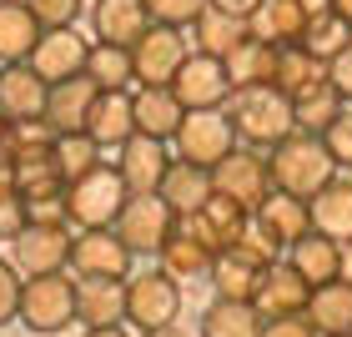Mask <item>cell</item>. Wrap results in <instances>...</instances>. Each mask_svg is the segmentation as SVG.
<instances>
[{"label":"cell","mask_w":352,"mask_h":337,"mask_svg":"<svg viewBox=\"0 0 352 337\" xmlns=\"http://www.w3.org/2000/svg\"><path fill=\"white\" fill-rule=\"evenodd\" d=\"M267 162H272V186L287 191V197H307V202L342 171L332 162L327 141L312 136V131H292L287 141H277V146L267 151Z\"/></svg>","instance_id":"6da1fadb"},{"label":"cell","mask_w":352,"mask_h":337,"mask_svg":"<svg viewBox=\"0 0 352 337\" xmlns=\"http://www.w3.org/2000/svg\"><path fill=\"white\" fill-rule=\"evenodd\" d=\"M227 116L242 136V146H257L272 151L277 141H287L297 131V111H292V96L282 86H247L227 101Z\"/></svg>","instance_id":"7a4b0ae2"},{"label":"cell","mask_w":352,"mask_h":337,"mask_svg":"<svg viewBox=\"0 0 352 337\" xmlns=\"http://www.w3.org/2000/svg\"><path fill=\"white\" fill-rule=\"evenodd\" d=\"M131 202V186L116 162H101L96 171H86L81 182L66 186V217L76 232H91V227H116L121 206Z\"/></svg>","instance_id":"3957f363"},{"label":"cell","mask_w":352,"mask_h":337,"mask_svg":"<svg viewBox=\"0 0 352 337\" xmlns=\"http://www.w3.org/2000/svg\"><path fill=\"white\" fill-rule=\"evenodd\" d=\"M76 302H81V277H66V272H45V277H25L21 292V323L36 337H60L76 317Z\"/></svg>","instance_id":"277c9868"},{"label":"cell","mask_w":352,"mask_h":337,"mask_svg":"<svg viewBox=\"0 0 352 337\" xmlns=\"http://www.w3.org/2000/svg\"><path fill=\"white\" fill-rule=\"evenodd\" d=\"M176 317H182V282H176L166 267L131 272V277H126V323L136 332L171 327Z\"/></svg>","instance_id":"5b68a950"},{"label":"cell","mask_w":352,"mask_h":337,"mask_svg":"<svg viewBox=\"0 0 352 337\" xmlns=\"http://www.w3.org/2000/svg\"><path fill=\"white\" fill-rule=\"evenodd\" d=\"M71 247H76L71 221H25V227L10 237V262L21 267L25 277H45V272L71 267Z\"/></svg>","instance_id":"8992f818"},{"label":"cell","mask_w":352,"mask_h":337,"mask_svg":"<svg viewBox=\"0 0 352 337\" xmlns=\"http://www.w3.org/2000/svg\"><path fill=\"white\" fill-rule=\"evenodd\" d=\"M171 146H176L182 162L217 166L221 156H232L236 146H242V136H236L227 106H217V111H186V121H182V131L171 136Z\"/></svg>","instance_id":"52a82bcc"},{"label":"cell","mask_w":352,"mask_h":337,"mask_svg":"<svg viewBox=\"0 0 352 337\" xmlns=\"http://www.w3.org/2000/svg\"><path fill=\"white\" fill-rule=\"evenodd\" d=\"M176 217L162 191H141V197H131L121 206V217H116V232L126 237V247H131L136 257H156L166 247V237L176 232Z\"/></svg>","instance_id":"ba28073f"},{"label":"cell","mask_w":352,"mask_h":337,"mask_svg":"<svg viewBox=\"0 0 352 337\" xmlns=\"http://www.w3.org/2000/svg\"><path fill=\"white\" fill-rule=\"evenodd\" d=\"M217 176V191L221 197H232V202H242L247 212H257V206L272 197V162H267V151L257 146H236L232 156H221V162L212 166Z\"/></svg>","instance_id":"9c48e42d"},{"label":"cell","mask_w":352,"mask_h":337,"mask_svg":"<svg viewBox=\"0 0 352 337\" xmlns=\"http://www.w3.org/2000/svg\"><path fill=\"white\" fill-rule=\"evenodd\" d=\"M171 91L182 96L186 111H217V106H227L232 96H236L232 76H227V61L201 56V51H191L182 61V71L171 76Z\"/></svg>","instance_id":"30bf717a"},{"label":"cell","mask_w":352,"mask_h":337,"mask_svg":"<svg viewBox=\"0 0 352 337\" xmlns=\"http://www.w3.org/2000/svg\"><path fill=\"white\" fill-rule=\"evenodd\" d=\"M131 247L116 227H91V232H76V247H71V277H131Z\"/></svg>","instance_id":"8fae6325"},{"label":"cell","mask_w":352,"mask_h":337,"mask_svg":"<svg viewBox=\"0 0 352 337\" xmlns=\"http://www.w3.org/2000/svg\"><path fill=\"white\" fill-rule=\"evenodd\" d=\"M131 56H136V86H171V76L191 56V36L186 30H171V25H151L131 45Z\"/></svg>","instance_id":"7c38bea8"},{"label":"cell","mask_w":352,"mask_h":337,"mask_svg":"<svg viewBox=\"0 0 352 337\" xmlns=\"http://www.w3.org/2000/svg\"><path fill=\"white\" fill-rule=\"evenodd\" d=\"M86 56H91V41L76 25H60V30H45V36L36 41L30 66L56 86V81H71V76H86Z\"/></svg>","instance_id":"4fadbf2b"},{"label":"cell","mask_w":352,"mask_h":337,"mask_svg":"<svg viewBox=\"0 0 352 337\" xmlns=\"http://www.w3.org/2000/svg\"><path fill=\"white\" fill-rule=\"evenodd\" d=\"M45 101H51V81L30 61L0 71V111L10 121H45Z\"/></svg>","instance_id":"5bb4252c"},{"label":"cell","mask_w":352,"mask_h":337,"mask_svg":"<svg viewBox=\"0 0 352 337\" xmlns=\"http://www.w3.org/2000/svg\"><path fill=\"white\" fill-rule=\"evenodd\" d=\"M171 162H176V156L166 151V141L141 136V131L126 141L121 156H116V166H121V176H126V186H131V197H141V191H162Z\"/></svg>","instance_id":"9a60e30c"},{"label":"cell","mask_w":352,"mask_h":337,"mask_svg":"<svg viewBox=\"0 0 352 337\" xmlns=\"http://www.w3.org/2000/svg\"><path fill=\"white\" fill-rule=\"evenodd\" d=\"M307 302H312V282L302 277L287 257L277 267H267V277L257 287V312L267 317V323H272V317H302V312H307Z\"/></svg>","instance_id":"2e32d148"},{"label":"cell","mask_w":352,"mask_h":337,"mask_svg":"<svg viewBox=\"0 0 352 337\" xmlns=\"http://www.w3.org/2000/svg\"><path fill=\"white\" fill-rule=\"evenodd\" d=\"M322 6L327 0H262V10L252 15V36L277 41V45H297Z\"/></svg>","instance_id":"e0dca14e"},{"label":"cell","mask_w":352,"mask_h":337,"mask_svg":"<svg viewBox=\"0 0 352 337\" xmlns=\"http://www.w3.org/2000/svg\"><path fill=\"white\" fill-rule=\"evenodd\" d=\"M101 86L91 76H71V81H56L51 86V101H45V126L56 136H71V131H86V116L96 106Z\"/></svg>","instance_id":"ac0fdd59"},{"label":"cell","mask_w":352,"mask_h":337,"mask_svg":"<svg viewBox=\"0 0 352 337\" xmlns=\"http://www.w3.org/2000/svg\"><path fill=\"white\" fill-rule=\"evenodd\" d=\"M86 131L91 141H101V151H121L126 141L136 136V106H131V91H101L86 116Z\"/></svg>","instance_id":"d6986e66"},{"label":"cell","mask_w":352,"mask_h":337,"mask_svg":"<svg viewBox=\"0 0 352 337\" xmlns=\"http://www.w3.org/2000/svg\"><path fill=\"white\" fill-rule=\"evenodd\" d=\"M162 197H166L171 212L186 221V217H197L201 206L217 197V176H212V166H197V162H182V156H176L166 182H162Z\"/></svg>","instance_id":"ffe728a7"},{"label":"cell","mask_w":352,"mask_h":337,"mask_svg":"<svg viewBox=\"0 0 352 337\" xmlns=\"http://www.w3.org/2000/svg\"><path fill=\"white\" fill-rule=\"evenodd\" d=\"M156 21L146 10V0H96L91 6V30L96 41H116V45H136Z\"/></svg>","instance_id":"44dd1931"},{"label":"cell","mask_w":352,"mask_h":337,"mask_svg":"<svg viewBox=\"0 0 352 337\" xmlns=\"http://www.w3.org/2000/svg\"><path fill=\"white\" fill-rule=\"evenodd\" d=\"M131 106H136V131L156 136V141H171L182 131V121H186V106H182V96L171 86H136Z\"/></svg>","instance_id":"7402d4cb"},{"label":"cell","mask_w":352,"mask_h":337,"mask_svg":"<svg viewBox=\"0 0 352 337\" xmlns=\"http://www.w3.org/2000/svg\"><path fill=\"white\" fill-rule=\"evenodd\" d=\"M247 221H252V212H247V206H242V202H232V197H221V191H217V197L206 202L197 217H186V227L197 232V237H201V242L212 247V252H227V247L236 242V237L247 232Z\"/></svg>","instance_id":"603a6c76"},{"label":"cell","mask_w":352,"mask_h":337,"mask_svg":"<svg viewBox=\"0 0 352 337\" xmlns=\"http://www.w3.org/2000/svg\"><path fill=\"white\" fill-rule=\"evenodd\" d=\"M41 36H45V25L36 21V10H30L25 0H0V66L30 61Z\"/></svg>","instance_id":"cb8c5ba5"},{"label":"cell","mask_w":352,"mask_h":337,"mask_svg":"<svg viewBox=\"0 0 352 337\" xmlns=\"http://www.w3.org/2000/svg\"><path fill=\"white\" fill-rule=\"evenodd\" d=\"M277 61H282V45H277V41L247 36V41L227 56V76H232L236 91H247V86H277Z\"/></svg>","instance_id":"d4e9b609"},{"label":"cell","mask_w":352,"mask_h":337,"mask_svg":"<svg viewBox=\"0 0 352 337\" xmlns=\"http://www.w3.org/2000/svg\"><path fill=\"white\" fill-rule=\"evenodd\" d=\"M186 36H191V51L227 61L236 45L252 36V21H242V15H227V10H217V6H206V10H201V21L191 25Z\"/></svg>","instance_id":"484cf974"},{"label":"cell","mask_w":352,"mask_h":337,"mask_svg":"<svg viewBox=\"0 0 352 337\" xmlns=\"http://www.w3.org/2000/svg\"><path fill=\"white\" fill-rule=\"evenodd\" d=\"M76 317H81V327H116V323H126V282L121 277H81Z\"/></svg>","instance_id":"4316f807"},{"label":"cell","mask_w":352,"mask_h":337,"mask_svg":"<svg viewBox=\"0 0 352 337\" xmlns=\"http://www.w3.org/2000/svg\"><path fill=\"white\" fill-rule=\"evenodd\" d=\"M287 262H292L312 287H322L332 277H342V242H338V237H327V232H307L302 242L287 247Z\"/></svg>","instance_id":"83f0119b"},{"label":"cell","mask_w":352,"mask_h":337,"mask_svg":"<svg viewBox=\"0 0 352 337\" xmlns=\"http://www.w3.org/2000/svg\"><path fill=\"white\" fill-rule=\"evenodd\" d=\"M162 257V267L171 272L176 282H191V277H212V262H217V252L201 242L197 232L186 227V221H176V232L166 237V247L156 252Z\"/></svg>","instance_id":"f1b7e54d"},{"label":"cell","mask_w":352,"mask_h":337,"mask_svg":"<svg viewBox=\"0 0 352 337\" xmlns=\"http://www.w3.org/2000/svg\"><path fill=\"white\" fill-rule=\"evenodd\" d=\"M257 221L277 237L282 247H292V242H302L307 232H317V227H312V202H307V197H287V191H272V197L257 206Z\"/></svg>","instance_id":"f546056e"},{"label":"cell","mask_w":352,"mask_h":337,"mask_svg":"<svg viewBox=\"0 0 352 337\" xmlns=\"http://www.w3.org/2000/svg\"><path fill=\"white\" fill-rule=\"evenodd\" d=\"M312 227L338 237V242L347 247L352 242V176H332V182L312 197Z\"/></svg>","instance_id":"4dcf8cb0"},{"label":"cell","mask_w":352,"mask_h":337,"mask_svg":"<svg viewBox=\"0 0 352 337\" xmlns=\"http://www.w3.org/2000/svg\"><path fill=\"white\" fill-rule=\"evenodd\" d=\"M307 323L322 332V337H338V332H352V282L332 277L322 287H312V302H307Z\"/></svg>","instance_id":"1f68e13d"},{"label":"cell","mask_w":352,"mask_h":337,"mask_svg":"<svg viewBox=\"0 0 352 337\" xmlns=\"http://www.w3.org/2000/svg\"><path fill=\"white\" fill-rule=\"evenodd\" d=\"M267 277V267L257 262H247L242 252H217V262H212V292L217 297H227V302H257V287Z\"/></svg>","instance_id":"d6a6232c"},{"label":"cell","mask_w":352,"mask_h":337,"mask_svg":"<svg viewBox=\"0 0 352 337\" xmlns=\"http://www.w3.org/2000/svg\"><path fill=\"white\" fill-rule=\"evenodd\" d=\"M267 317L257 312V302H227L212 297L201 312V337H262Z\"/></svg>","instance_id":"836d02e7"},{"label":"cell","mask_w":352,"mask_h":337,"mask_svg":"<svg viewBox=\"0 0 352 337\" xmlns=\"http://www.w3.org/2000/svg\"><path fill=\"white\" fill-rule=\"evenodd\" d=\"M86 76H91V81L101 86V91H131V81H136V56H131V45L91 41Z\"/></svg>","instance_id":"e575fe53"},{"label":"cell","mask_w":352,"mask_h":337,"mask_svg":"<svg viewBox=\"0 0 352 337\" xmlns=\"http://www.w3.org/2000/svg\"><path fill=\"white\" fill-rule=\"evenodd\" d=\"M322 81H332L327 76V61L322 56H312L307 45H282V61H277V86L292 96H307V91H317Z\"/></svg>","instance_id":"d590c367"},{"label":"cell","mask_w":352,"mask_h":337,"mask_svg":"<svg viewBox=\"0 0 352 337\" xmlns=\"http://www.w3.org/2000/svg\"><path fill=\"white\" fill-rule=\"evenodd\" d=\"M297 45H307L312 56H322L327 66H332V61H338V56L347 51V45H352V21H347V15H338V10H327V6H322V10L312 15L307 36H302Z\"/></svg>","instance_id":"8d00e7d4"},{"label":"cell","mask_w":352,"mask_h":337,"mask_svg":"<svg viewBox=\"0 0 352 337\" xmlns=\"http://www.w3.org/2000/svg\"><path fill=\"white\" fill-rule=\"evenodd\" d=\"M342 96H338V86L332 81H322L317 91H307V96H297L292 101V111H297V131H312V136H322L332 121L342 116Z\"/></svg>","instance_id":"74e56055"},{"label":"cell","mask_w":352,"mask_h":337,"mask_svg":"<svg viewBox=\"0 0 352 337\" xmlns=\"http://www.w3.org/2000/svg\"><path fill=\"white\" fill-rule=\"evenodd\" d=\"M96 166H101V141H91V131L56 136V171L66 176V182H81Z\"/></svg>","instance_id":"f35d334b"},{"label":"cell","mask_w":352,"mask_h":337,"mask_svg":"<svg viewBox=\"0 0 352 337\" xmlns=\"http://www.w3.org/2000/svg\"><path fill=\"white\" fill-rule=\"evenodd\" d=\"M10 162L15 166H30V162H56V131L45 121H15V146H10Z\"/></svg>","instance_id":"ab89813d"},{"label":"cell","mask_w":352,"mask_h":337,"mask_svg":"<svg viewBox=\"0 0 352 337\" xmlns=\"http://www.w3.org/2000/svg\"><path fill=\"white\" fill-rule=\"evenodd\" d=\"M227 252H242L247 262H257V267H277L282 257H287V247L277 242V237H272L262 221H257V212H252V221H247V232L236 237V242L227 247Z\"/></svg>","instance_id":"60d3db41"},{"label":"cell","mask_w":352,"mask_h":337,"mask_svg":"<svg viewBox=\"0 0 352 337\" xmlns=\"http://www.w3.org/2000/svg\"><path fill=\"white\" fill-rule=\"evenodd\" d=\"M212 6V0H146L151 21L156 25H171V30H191L201 21V10Z\"/></svg>","instance_id":"b9f144b4"},{"label":"cell","mask_w":352,"mask_h":337,"mask_svg":"<svg viewBox=\"0 0 352 337\" xmlns=\"http://www.w3.org/2000/svg\"><path fill=\"white\" fill-rule=\"evenodd\" d=\"M21 292H25V272L0 257V327L21 323Z\"/></svg>","instance_id":"7bdbcfd3"},{"label":"cell","mask_w":352,"mask_h":337,"mask_svg":"<svg viewBox=\"0 0 352 337\" xmlns=\"http://www.w3.org/2000/svg\"><path fill=\"white\" fill-rule=\"evenodd\" d=\"M30 10H36V21L45 30H60V25H76L86 10V0H25Z\"/></svg>","instance_id":"ee69618b"},{"label":"cell","mask_w":352,"mask_h":337,"mask_svg":"<svg viewBox=\"0 0 352 337\" xmlns=\"http://www.w3.org/2000/svg\"><path fill=\"white\" fill-rule=\"evenodd\" d=\"M322 141H327L332 162H338L342 171H352V106H342V116L322 131Z\"/></svg>","instance_id":"f6af8a7d"},{"label":"cell","mask_w":352,"mask_h":337,"mask_svg":"<svg viewBox=\"0 0 352 337\" xmlns=\"http://www.w3.org/2000/svg\"><path fill=\"white\" fill-rule=\"evenodd\" d=\"M30 221V212H25V197L15 191V197H0V237H15Z\"/></svg>","instance_id":"bcb514c9"},{"label":"cell","mask_w":352,"mask_h":337,"mask_svg":"<svg viewBox=\"0 0 352 337\" xmlns=\"http://www.w3.org/2000/svg\"><path fill=\"white\" fill-rule=\"evenodd\" d=\"M262 337H322L307 317H272V323L262 327Z\"/></svg>","instance_id":"7dc6e473"},{"label":"cell","mask_w":352,"mask_h":337,"mask_svg":"<svg viewBox=\"0 0 352 337\" xmlns=\"http://www.w3.org/2000/svg\"><path fill=\"white\" fill-rule=\"evenodd\" d=\"M327 76H332V86H338V96L352 106V45H347V51H342V56L327 66Z\"/></svg>","instance_id":"c3c4849f"},{"label":"cell","mask_w":352,"mask_h":337,"mask_svg":"<svg viewBox=\"0 0 352 337\" xmlns=\"http://www.w3.org/2000/svg\"><path fill=\"white\" fill-rule=\"evenodd\" d=\"M217 10H227V15H242V21H252V15L262 10V0H212Z\"/></svg>","instance_id":"681fc988"},{"label":"cell","mask_w":352,"mask_h":337,"mask_svg":"<svg viewBox=\"0 0 352 337\" xmlns=\"http://www.w3.org/2000/svg\"><path fill=\"white\" fill-rule=\"evenodd\" d=\"M10 146H15V121L0 111V162H10Z\"/></svg>","instance_id":"f907efd6"},{"label":"cell","mask_w":352,"mask_h":337,"mask_svg":"<svg viewBox=\"0 0 352 337\" xmlns=\"http://www.w3.org/2000/svg\"><path fill=\"white\" fill-rule=\"evenodd\" d=\"M86 337H131V332H126V323H116V327H86Z\"/></svg>","instance_id":"816d5d0a"},{"label":"cell","mask_w":352,"mask_h":337,"mask_svg":"<svg viewBox=\"0 0 352 337\" xmlns=\"http://www.w3.org/2000/svg\"><path fill=\"white\" fill-rule=\"evenodd\" d=\"M141 337H186V332L171 323V327H151V332H141Z\"/></svg>","instance_id":"f5cc1de1"},{"label":"cell","mask_w":352,"mask_h":337,"mask_svg":"<svg viewBox=\"0 0 352 337\" xmlns=\"http://www.w3.org/2000/svg\"><path fill=\"white\" fill-rule=\"evenodd\" d=\"M342 282H352V242L342 247Z\"/></svg>","instance_id":"db71d44e"},{"label":"cell","mask_w":352,"mask_h":337,"mask_svg":"<svg viewBox=\"0 0 352 337\" xmlns=\"http://www.w3.org/2000/svg\"><path fill=\"white\" fill-rule=\"evenodd\" d=\"M327 10H338V15H347V21H352V0H327Z\"/></svg>","instance_id":"11a10c76"},{"label":"cell","mask_w":352,"mask_h":337,"mask_svg":"<svg viewBox=\"0 0 352 337\" xmlns=\"http://www.w3.org/2000/svg\"><path fill=\"white\" fill-rule=\"evenodd\" d=\"M338 337H352V332H338Z\"/></svg>","instance_id":"9f6ffc18"},{"label":"cell","mask_w":352,"mask_h":337,"mask_svg":"<svg viewBox=\"0 0 352 337\" xmlns=\"http://www.w3.org/2000/svg\"><path fill=\"white\" fill-rule=\"evenodd\" d=\"M0 71H6V66H0Z\"/></svg>","instance_id":"6f0895ef"}]
</instances>
